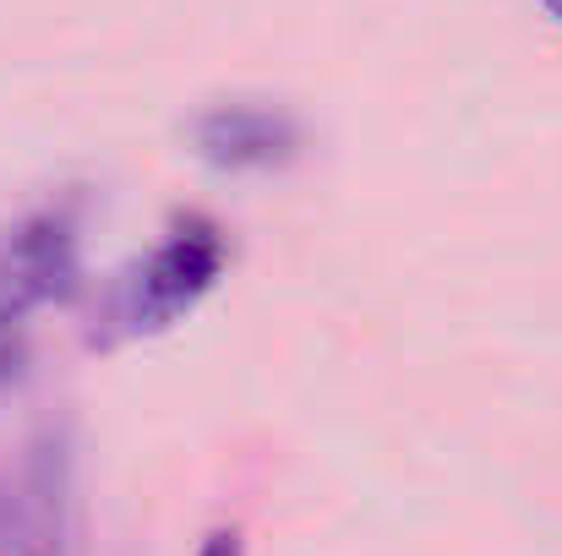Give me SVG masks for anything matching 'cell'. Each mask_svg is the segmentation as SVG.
<instances>
[{"label": "cell", "instance_id": "6da1fadb", "mask_svg": "<svg viewBox=\"0 0 562 556\" xmlns=\"http://www.w3.org/2000/svg\"><path fill=\"white\" fill-rule=\"evenodd\" d=\"M224 273V235L207 218H187L176 224V235L132 273L126 284V328L137 333H159L176 317H187L191 306L218 284Z\"/></svg>", "mask_w": 562, "mask_h": 556}, {"label": "cell", "instance_id": "5b68a950", "mask_svg": "<svg viewBox=\"0 0 562 556\" xmlns=\"http://www.w3.org/2000/svg\"><path fill=\"white\" fill-rule=\"evenodd\" d=\"M196 556H246V541H240V530H213Z\"/></svg>", "mask_w": 562, "mask_h": 556}, {"label": "cell", "instance_id": "8992f818", "mask_svg": "<svg viewBox=\"0 0 562 556\" xmlns=\"http://www.w3.org/2000/svg\"><path fill=\"white\" fill-rule=\"evenodd\" d=\"M547 16H552V22L562 27V0H547Z\"/></svg>", "mask_w": 562, "mask_h": 556}, {"label": "cell", "instance_id": "277c9868", "mask_svg": "<svg viewBox=\"0 0 562 556\" xmlns=\"http://www.w3.org/2000/svg\"><path fill=\"white\" fill-rule=\"evenodd\" d=\"M22 371V328H0V387Z\"/></svg>", "mask_w": 562, "mask_h": 556}, {"label": "cell", "instance_id": "7a4b0ae2", "mask_svg": "<svg viewBox=\"0 0 562 556\" xmlns=\"http://www.w3.org/2000/svg\"><path fill=\"white\" fill-rule=\"evenodd\" d=\"M77 284V218L66 207L27 213L0 240V328H22L27 311Z\"/></svg>", "mask_w": 562, "mask_h": 556}, {"label": "cell", "instance_id": "3957f363", "mask_svg": "<svg viewBox=\"0 0 562 556\" xmlns=\"http://www.w3.org/2000/svg\"><path fill=\"white\" fill-rule=\"evenodd\" d=\"M191 143H196V154L213 170L251 175V170L290 164L301 154V126L284 110H273V104H213L191 126Z\"/></svg>", "mask_w": 562, "mask_h": 556}]
</instances>
